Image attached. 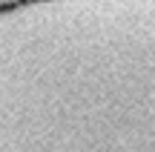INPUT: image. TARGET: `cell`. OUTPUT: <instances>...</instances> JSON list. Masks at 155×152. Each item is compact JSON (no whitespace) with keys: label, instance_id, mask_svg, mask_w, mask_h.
<instances>
[{"label":"cell","instance_id":"6da1fadb","mask_svg":"<svg viewBox=\"0 0 155 152\" xmlns=\"http://www.w3.org/2000/svg\"><path fill=\"white\" fill-rule=\"evenodd\" d=\"M0 152H155V0L0 9Z\"/></svg>","mask_w":155,"mask_h":152},{"label":"cell","instance_id":"7a4b0ae2","mask_svg":"<svg viewBox=\"0 0 155 152\" xmlns=\"http://www.w3.org/2000/svg\"><path fill=\"white\" fill-rule=\"evenodd\" d=\"M17 3H26V0H0V9H9V6H17Z\"/></svg>","mask_w":155,"mask_h":152}]
</instances>
